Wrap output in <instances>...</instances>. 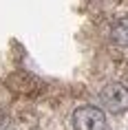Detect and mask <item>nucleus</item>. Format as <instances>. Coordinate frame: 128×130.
I'll list each match as a JSON object with an SVG mask.
<instances>
[{
    "label": "nucleus",
    "instance_id": "nucleus-1",
    "mask_svg": "<svg viewBox=\"0 0 128 130\" xmlns=\"http://www.w3.org/2000/svg\"><path fill=\"white\" fill-rule=\"evenodd\" d=\"M75 130H106V115L97 106H82L73 112Z\"/></svg>",
    "mask_w": 128,
    "mask_h": 130
},
{
    "label": "nucleus",
    "instance_id": "nucleus-2",
    "mask_svg": "<svg viewBox=\"0 0 128 130\" xmlns=\"http://www.w3.org/2000/svg\"><path fill=\"white\" fill-rule=\"evenodd\" d=\"M102 102L113 112H124L128 108V88L121 84H108L102 90Z\"/></svg>",
    "mask_w": 128,
    "mask_h": 130
},
{
    "label": "nucleus",
    "instance_id": "nucleus-3",
    "mask_svg": "<svg viewBox=\"0 0 128 130\" xmlns=\"http://www.w3.org/2000/svg\"><path fill=\"white\" fill-rule=\"evenodd\" d=\"M110 38L119 46H128V18H121V20L115 22L113 31H110Z\"/></svg>",
    "mask_w": 128,
    "mask_h": 130
}]
</instances>
